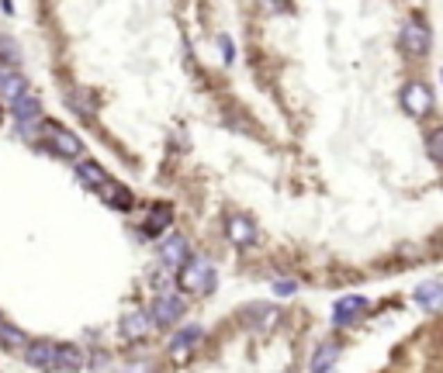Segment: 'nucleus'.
Returning <instances> with one entry per match:
<instances>
[{
	"mask_svg": "<svg viewBox=\"0 0 443 373\" xmlns=\"http://www.w3.org/2000/svg\"><path fill=\"white\" fill-rule=\"evenodd\" d=\"M180 287L184 291H191V294H208L211 287H215V270H211V263L208 260H187L184 266H180Z\"/></svg>",
	"mask_w": 443,
	"mask_h": 373,
	"instance_id": "f257e3e1",
	"label": "nucleus"
},
{
	"mask_svg": "<svg viewBox=\"0 0 443 373\" xmlns=\"http://www.w3.org/2000/svg\"><path fill=\"white\" fill-rule=\"evenodd\" d=\"M402 107H406L412 118H423V114H430V107H433V90H430L423 80H416V83H406V90H402Z\"/></svg>",
	"mask_w": 443,
	"mask_h": 373,
	"instance_id": "f03ea898",
	"label": "nucleus"
},
{
	"mask_svg": "<svg viewBox=\"0 0 443 373\" xmlns=\"http://www.w3.org/2000/svg\"><path fill=\"white\" fill-rule=\"evenodd\" d=\"M146 315H149L153 325H170V322H177V318L184 315V301H180L177 294H159Z\"/></svg>",
	"mask_w": 443,
	"mask_h": 373,
	"instance_id": "7ed1b4c3",
	"label": "nucleus"
},
{
	"mask_svg": "<svg viewBox=\"0 0 443 373\" xmlns=\"http://www.w3.org/2000/svg\"><path fill=\"white\" fill-rule=\"evenodd\" d=\"M430 42H433V35H430V28H426L423 21H409V24L402 28V48H406V52L423 55V52H430Z\"/></svg>",
	"mask_w": 443,
	"mask_h": 373,
	"instance_id": "20e7f679",
	"label": "nucleus"
},
{
	"mask_svg": "<svg viewBox=\"0 0 443 373\" xmlns=\"http://www.w3.org/2000/svg\"><path fill=\"white\" fill-rule=\"evenodd\" d=\"M49 138H52V149H55L59 156H66V159H76V156L83 152V142H80L73 131H66L62 125H49Z\"/></svg>",
	"mask_w": 443,
	"mask_h": 373,
	"instance_id": "39448f33",
	"label": "nucleus"
},
{
	"mask_svg": "<svg viewBox=\"0 0 443 373\" xmlns=\"http://www.w3.org/2000/svg\"><path fill=\"white\" fill-rule=\"evenodd\" d=\"M159 256H163V263H166V266H177V270H180V266L187 263V239H184V235H177V232H173V235H166V239H163V246H159Z\"/></svg>",
	"mask_w": 443,
	"mask_h": 373,
	"instance_id": "423d86ee",
	"label": "nucleus"
},
{
	"mask_svg": "<svg viewBox=\"0 0 443 373\" xmlns=\"http://www.w3.org/2000/svg\"><path fill=\"white\" fill-rule=\"evenodd\" d=\"M149 332H153V322H149V315L142 308H135V311H128L121 318V336L125 339H146Z\"/></svg>",
	"mask_w": 443,
	"mask_h": 373,
	"instance_id": "0eeeda50",
	"label": "nucleus"
},
{
	"mask_svg": "<svg viewBox=\"0 0 443 373\" xmlns=\"http://www.w3.org/2000/svg\"><path fill=\"white\" fill-rule=\"evenodd\" d=\"M52 353H55V343H45V339L24 346V360L35 370H52Z\"/></svg>",
	"mask_w": 443,
	"mask_h": 373,
	"instance_id": "6e6552de",
	"label": "nucleus"
},
{
	"mask_svg": "<svg viewBox=\"0 0 443 373\" xmlns=\"http://www.w3.org/2000/svg\"><path fill=\"white\" fill-rule=\"evenodd\" d=\"M83 349H76V346H66V343H59L55 346V353H52V370H80L83 367Z\"/></svg>",
	"mask_w": 443,
	"mask_h": 373,
	"instance_id": "1a4fd4ad",
	"label": "nucleus"
},
{
	"mask_svg": "<svg viewBox=\"0 0 443 373\" xmlns=\"http://www.w3.org/2000/svg\"><path fill=\"white\" fill-rule=\"evenodd\" d=\"M367 308V301L361 298V294H354V298H340L336 304H333V318H336V325H350V318L357 315V311H364Z\"/></svg>",
	"mask_w": 443,
	"mask_h": 373,
	"instance_id": "9d476101",
	"label": "nucleus"
},
{
	"mask_svg": "<svg viewBox=\"0 0 443 373\" xmlns=\"http://www.w3.org/2000/svg\"><path fill=\"white\" fill-rule=\"evenodd\" d=\"M443 301V284H437V280H426V284H419L416 287V304L419 308H426V311H437Z\"/></svg>",
	"mask_w": 443,
	"mask_h": 373,
	"instance_id": "9b49d317",
	"label": "nucleus"
},
{
	"mask_svg": "<svg viewBox=\"0 0 443 373\" xmlns=\"http://www.w3.org/2000/svg\"><path fill=\"white\" fill-rule=\"evenodd\" d=\"M101 197H104L107 204H114L118 211H132V194H128L121 183H104V187H101Z\"/></svg>",
	"mask_w": 443,
	"mask_h": 373,
	"instance_id": "f8f14e48",
	"label": "nucleus"
},
{
	"mask_svg": "<svg viewBox=\"0 0 443 373\" xmlns=\"http://www.w3.org/2000/svg\"><path fill=\"white\" fill-rule=\"evenodd\" d=\"M229 239H232L236 246L253 242V221L243 218V215H232V218H229Z\"/></svg>",
	"mask_w": 443,
	"mask_h": 373,
	"instance_id": "ddd939ff",
	"label": "nucleus"
},
{
	"mask_svg": "<svg viewBox=\"0 0 443 373\" xmlns=\"http://www.w3.org/2000/svg\"><path fill=\"white\" fill-rule=\"evenodd\" d=\"M336 353H340V346L336 343H322L319 349H315V356H312V373H326L333 363H336Z\"/></svg>",
	"mask_w": 443,
	"mask_h": 373,
	"instance_id": "4468645a",
	"label": "nucleus"
},
{
	"mask_svg": "<svg viewBox=\"0 0 443 373\" xmlns=\"http://www.w3.org/2000/svg\"><path fill=\"white\" fill-rule=\"evenodd\" d=\"M76 176H80L87 187H94V190H101L104 183H111V180H107V173H104L97 163H80V166H76Z\"/></svg>",
	"mask_w": 443,
	"mask_h": 373,
	"instance_id": "2eb2a0df",
	"label": "nucleus"
},
{
	"mask_svg": "<svg viewBox=\"0 0 443 373\" xmlns=\"http://www.w3.org/2000/svg\"><path fill=\"white\" fill-rule=\"evenodd\" d=\"M166 225H170V208H166V204H156L153 215L146 218L142 232H146V235H159V232H166Z\"/></svg>",
	"mask_w": 443,
	"mask_h": 373,
	"instance_id": "dca6fc26",
	"label": "nucleus"
},
{
	"mask_svg": "<svg viewBox=\"0 0 443 373\" xmlns=\"http://www.w3.org/2000/svg\"><path fill=\"white\" fill-rule=\"evenodd\" d=\"M38 114H42V104H38L35 97L21 93V97L14 100V118H17V121H35Z\"/></svg>",
	"mask_w": 443,
	"mask_h": 373,
	"instance_id": "f3484780",
	"label": "nucleus"
},
{
	"mask_svg": "<svg viewBox=\"0 0 443 373\" xmlns=\"http://www.w3.org/2000/svg\"><path fill=\"white\" fill-rule=\"evenodd\" d=\"M198 339H201V329H198V325H187L184 332H177V336H173V343H170L173 356H184V353H187V346H194Z\"/></svg>",
	"mask_w": 443,
	"mask_h": 373,
	"instance_id": "a211bd4d",
	"label": "nucleus"
},
{
	"mask_svg": "<svg viewBox=\"0 0 443 373\" xmlns=\"http://www.w3.org/2000/svg\"><path fill=\"white\" fill-rule=\"evenodd\" d=\"M21 93H24V80H21L17 73H3V80H0V97H7V100L14 104Z\"/></svg>",
	"mask_w": 443,
	"mask_h": 373,
	"instance_id": "6ab92c4d",
	"label": "nucleus"
},
{
	"mask_svg": "<svg viewBox=\"0 0 443 373\" xmlns=\"http://www.w3.org/2000/svg\"><path fill=\"white\" fill-rule=\"evenodd\" d=\"M0 339H3V343H14V346H28V339H24L17 329H10L3 318H0Z\"/></svg>",
	"mask_w": 443,
	"mask_h": 373,
	"instance_id": "aec40b11",
	"label": "nucleus"
},
{
	"mask_svg": "<svg viewBox=\"0 0 443 373\" xmlns=\"http://www.w3.org/2000/svg\"><path fill=\"white\" fill-rule=\"evenodd\" d=\"M0 55H3V59H10V62H17V59H21V52H17V45H14L10 38H0Z\"/></svg>",
	"mask_w": 443,
	"mask_h": 373,
	"instance_id": "412c9836",
	"label": "nucleus"
},
{
	"mask_svg": "<svg viewBox=\"0 0 443 373\" xmlns=\"http://www.w3.org/2000/svg\"><path fill=\"white\" fill-rule=\"evenodd\" d=\"M440 142H443V131H433V135H430V142H426L430 159H440Z\"/></svg>",
	"mask_w": 443,
	"mask_h": 373,
	"instance_id": "4be33fe9",
	"label": "nucleus"
},
{
	"mask_svg": "<svg viewBox=\"0 0 443 373\" xmlns=\"http://www.w3.org/2000/svg\"><path fill=\"white\" fill-rule=\"evenodd\" d=\"M274 291H277L281 298H288V294H295V284H291V280H281V284H274Z\"/></svg>",
	"mask_w": 443,
	"mask_h": 373,
	"instance_id": "5701e85b",
	"label": "nucleus"
}]
</instances>
